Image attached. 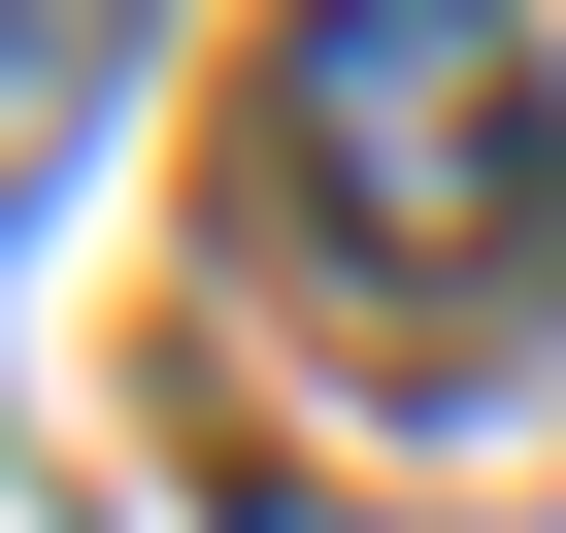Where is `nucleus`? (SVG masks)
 I'll return each mask as SVG.
<instances>
[{"label": "nucleus", "mask_w": 566, "mask_h": 533, "mask_svg": "<svg viewBox=\"0 0 566 533\" xmlns=\"http://www.w3.org/2000/svg\"><path fill=\"white\" fill-rule=\"evenodd\" d=\"M266 266H334L400 400H500L566 334V67L533 0H266Z\"/></svg>", "instance_id": "obj_1"}, {"label": "nucleus", "mask_w": 566, "mask_h": 533, "mask_svg": "<svg viewBox=\"0 0 566 533\" xmlns=\"http://www.w3.org/2000/svg\"><path fill=\"white\" fill-rule=\"evenodd\" d=\"M67 134H101V0H34V200H67Z\"/></svg>", "instance_id": "obj_2"}]
</instances>
